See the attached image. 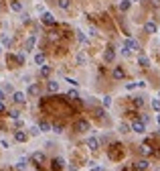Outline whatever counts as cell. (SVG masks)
Listing matches in <instances>:
<instances>
[{
	"label": "cell",
	"instance_id": "6da1fadb",
	"mask_svg": "<svg viewBox=\"0 0 160 171\" xmlns=\"http://www.w3.org/2000/svg\"><path fill=\"white\" fill-rule=\"evenodd\" d=\"M130 128H132L134 132H136V135H142V132L146 130V124H144V122H140V120H134Z\"/></svg>",
	"mask_w": 160,
	"mask_h": 171
},
{
	"label": "cell",
	"instance_id": "7a4b0ae2",
	"mask_svg": "<svg viewBox=\"0 0 160 171\" xmlns=\"http://www.w3.org/2000/svg\"><path fill=\"white\" fill-rule=\"evenodd\" d=\"M89 130V122L87 120H77L75 122V132H87Z\"/></svg>",
	"mask_w": 160,
	"mask_h": 171
},
{
	"label": "cell",
	"instance_id": "3957f363",
	"mask_svg": "<svg viewBox=\"0 0 160 171\" xmlns=\"http://www.w3.org/2000/svg\"><path fill=\"white\" fill-rule=\"evenodd\" d=\"M87 149H89V151H97V149H100V139L89 137V139H87Z\"/></svg>",
	"mask_w": 160,
	"mask_h": 171
},
{
	"label": "cell",
	"instance_id": "277c9868",
	"mask_svg": "<svg viewBox=\"0 0 160 171\" xmlns=\"http://www.w3.org/2000/svg\"><path fill=\"white\" fill-rule=\"evenodd\" d=\"M41 21L45 22V25H49V27H53L55 22H57V21H55V16H53L51 12H43V16H41Z\"/></svg>",
	"mask_w": 160,
	"mask_h": 171
},
{
	"label": "cell",
	"instance_id": "5b68a950",
	"mask_svg": "<svg viewBox=\"0 0 160 171\" xmlns=\"http://www.w3.org/2000/svg\"><path fill=\"white\" fill-rule=\"evenodd\" d=\"M12 100H14V104H24L27 102V94H24V92H14Z\"/></svg>",
	"mask_w": 160,
	"mask_h": 171
},
{
	"label": "cell",
	"instance_id": "8992f818",
	"mask_svg": "<svg viewBox=\"0 0 160 171\" xmlns=\"http://www.w3.org/2000/svg\"><path fill=\"white\" fill-rule=\"evenodd\" d=\"M124 45H126V47L130 49V51H140V43L136 41V39H128V41L124 43Z\"/></svg>",
	"mask_w": 160,
	"mask_h": 171
},
{
	"label": "cell",
	"instance_id": "52a82bcc",
	"mask_svg": "<svg viewBox=\"0 0 160 171\" xmlns=\"http://www.w3.org/2000/svg\"><path fill=\"white\" fill-rule=\"evenodd\" d=\"M144 31H146V33H156V31H158V27H156V22H154V21H148L146 22V25H144Z\"/></svg>",
	"mask_w": 160,
	"mask_h": 171
},
{
	"label": "cell",
	"instance_id": "ba28073f",
	"mask_svg": "<svg viewBox=\"0 0 160 171\" xmlns=\"http://www.w3.org/2000/svg\"><path fill=\"white\" fill-rule=\"evenodd\" d=\"M113 59H116V53H113V49H107L106 53H103V61H106V63H112Z\"/></svg>",
	"mask_w": 160,
	"mask_h": 171
},
{
	"label": "cell",
	"instance_id": "9c48e42d",
	"mask_svg": "<svg viewBox=\"0 0 160 171\" xmlns=\"http://www.w3.org/2000/svg\"><path fill=\"white\" fill-rule=\"evenodd\" d=\"M34 43H37V37L33 35V37H28V39H27V43H24V49H27V51H31V49L34 47Z\"/></svg>",
	"mask_w": 160,
	"mask_h": 171
},
{
	"label": "cell",
	"instance_id": "30bf717a",
	"mask_svg": "<svg viewBox=\"0 0 160 171\" xmlns=\"http://www.w3.org/2000/svg\"><path fill=\"white\" fill-rule=\"evenodd\" d=\"M134 169H140V171L148 169V161H146V159H142V161H138V163H134Z\"/></svg>",
	"mask_w": 160,
	"mask_h": 171
},
{
	"label": "cell",
	"instance_id": "8fae6325",
	"mask_svg": "<svg viewBox=\"0 0 160 171\" xmlns=\"http://www.w3.org/2000/svg\"><path fill=\"white\" fill-rule=\"evenodd\" d=\"M14 139H16L18 143H24V141H27V139H28V135H27V132H22V130H18V132L14 135Z\"/></svg>",
	"mask_w": 160,
	"mask_h": 171
},
{
	"label": "cell",
	"instance_id": "7c38bea8",
	"mask_svg": "<svg viewBox=\"0 0 160 171\" xmlns=\"http://www.w3.org/2000/svg\"><path fill=\"white\" fill-rule=\"evenodd\" d=\"M34 63H37V65H45V53H37L34 55Z\"/></svg>",
	"mask_w": 160,
	"mask_h": 171
},
{
	"label": "cell",
	"instance_id": "4fadbf2b",
	"mask_svg": "<svg viewBox=\"0 0 160 171\" xmlns=\"http://www.w3.org/2000/svg\"><path fill=\"white\" fill-rule=\"evenodd\" d=\"M33 161H34L37 165L43 163V161H45V155H43V153H34V155H33Z\"/></svg>",
	"mask_w": 160,
	"mask_h": 171
},
{
	"label": "cell",
	"instance_id": "5bb4252c",
	"mask_svg": "<svg viewBox=\"0 0 160 171\" xmlns=\"http://www.w3.org/2000/svg\"><path fill=\"white\" fill-rule=\"evenodd\" d=\"M43 77H47V75H51V67L49 65H41V71H39Z\"/></svg>",
	"mask_w": 160,
	"mask_h": 171
},
{
	"label": "cell",
	"instance_id": "9a60e30c",
	"mask_svg": "<svg viewBox=\"0 0 160 171\" xmlns=\"http://www.w3.org/2000/svg\"><path fill=\"white\" fill-rule=\"evenodd\" d=\"M47 88H49V92H57V90H59V84L55 82V80H51V82L47 84Z\"/></svg>",
	"mask_w": 160,
	"mask_h": 171
},
{
	"label": "cell",
	"instance_id": "2e32d148",
	"mask_svg": "<svg viewBox=\"0 0 160 171\" xmlns=\"http://www.w3.org/2000/svg\"><path fill=\"white\" fill-rule=\"evenodd\" d=\"M63 163H65V161H63L61 157L53 159V169H61V167H63Z\"/></svg>",
	"mask_w": 160,
	"mask_h": 171
},
{
	"label": "cell",
	"instance_id": "e0dca14e",
	"mask_svg": "<svg viewBox=\"0 0 160 171\" xmlns=\"http://www.w3.org/2000/svg\"><path fill=\"white\" fill-rule=\"evenodd\" d=\"M113 77H116V80H122V77H124V69L116 67V69H113Z\"/></svg>",
	"mask_w": 160,
	"mask_h": 171
},
{
	"label": "cell",
	"instance_id": "ac0fdd59",
	"mask_svg": "<svg viewBox=\"0 0 160 171\" xmlns=\"http://www.w3.org/2000/svg\"><path fill=\"white\" fill-rule=\"evenodd\" d=\"M10 8H12L14 12H22V4L20 2H10Z\"/></svg>",
	"mask_w": 160,
	"mask_h": 171
},
{
	"label": "cell",
	"instance_id": "d6986e66",
	"mask_svg": "<svg viewBox=\"0 0 160 171\" xmlns=\"http://www.w3.org/2000/svg\"><path fill=\"white\" fill-rule=\"evenodd\" d=\"M138 63H140L142 67H148V65H150V59H148V57H144V55H142V57H138Z\"/></svg>",
	"mask_w": 160,
	"mask_h": 171
},
{
	"label": "cell",
	"instance_id": "ffe728a7",
	"mask_svg": "<svg viewBox=\"0 0 160 171\" xmlns=\"http://www.w3.org/2000/svg\"><path fill=\"white\" fill-rule=\"evenodd\" d=\"M0 43H2V45H10V43H12V39H10V37H8V35H2V37H0Z\"/></svg>",
	"mask_w": 160,
	"mask_h": 171
},
{
	"label": "cell",
	"instance_id": "44dd1931",
	"mask_svg": "<svg viewBox=\"0 0 160 171\" xmlns=\"http://www.w3.org/2000/svg\"><path fill=\"white\" fill-rule=\"evenodd\" d=\"M59 6L63 8V10H69V6H71V0H59Z\"/></svg>",
	"mask_w": 160,
	"mask_h": 171
},
{
	"label": "cell",
	"instance_id": "7402d4cb",
	"mask_svg": "<svg viewBox=\"0 0 160 171\" xmlns=\"http://www.w3.org/2000/svg\"><path fill=\"white\" fill-rule=\"evenodd\" d=\"M130 4H132V0H122V2H120V10H128Z\"/></svg>",
	"mask_w": 160,
	"mask_h": 171
},
{
	"label": "cell",
	"instance_id": "603a6c76",
	"mask_svg": "<svg viewBox=\"0 0 160 171\" xmlns=\"http://www.w3.org/2000/svg\"><path fill=\"white\" fill-rule=\"evenodd\" d=\"M27 163H28L27 159H20L18 163H16V169H20V171H22V169H27Z\"/></svg>",
	"mask_w": 160,
	"mask_h": 171
},
{
	"label": "cell",
	"instance_id": "cb8c5ba5",
	"mask_svg": "<svg viewBox=\"0 0 160 171\" xmlns=\"http://www.w3.org/2000/svg\"><path fill=\"white\" fill-rule=\"evenodd\" d=\"M134 104H136L138 108H142V106H144V98H142V96H136V98H134Z\"/></svg>",
	"mask_w": 160,
	"mask_h": 171
},
{
	"label": "cell",
	"instance_id": "d4e9b609",
	"mask_svg": "<svg viewBox=\"0 0 160 171\" xmlns=\"http://www.w3.org/2000/svg\"><path fill=\"white\" fill-rule=\"evenodd\" d=\"M28 94H39V86H37V84H31V86H28Z\"/></svg>",
	"mask_w": 160,
	"mask_h": 171
},
{
	"label": "cell",
	"instance_id": "484cf974",
	"mask_svg": "<svg viewBox=\"0 0 160 171\" xmlns=\"http://www.w3.org/2000/svg\"><path fill=\"white\" fill-rule=\"evenodd\" d=\"M39 130L47 132V130H51V124H47V122H41V124H39Z\"/></svg>",
	"mask_w": 160,
	"mask_h": 171
},
{
	"label": "cell",
	"instance_id": "4316f807",
	"mask_svg": "<svg viewBox=\"0 0 160 171\" xmlns=\"http://www.w3.org/2000/svg\"><path fill=\"white\" fill-rule=\"evenodd\" d=\"M118 130H120V132H128V130H130V124H126V122H122L120 126H118Z\"/></svg>",
	"mask_w": 160,
	"mask_h": 171
},
{
	"label": "cell",
	"instance_id": "83f0119b",
	"mask_svg": "<svg viewBox=\"0 0 160 171\" xmlns=\"http://www.w3.org/2000/svg\"><path fill=\"white\" fill-rule=\"evenodd\" d=\"M8 114H10V118H12V120H18V116H20V112H18V110H10Z\"/></svg>",
	"mask_w": 160,
	"mask_h": 171
},
{
	"label": "cell",
	"instance_id": "f1b7e54d",
	"mask_svg": "<svg viewBox=\"0 0 160 171\" xmlns=\"http://www.w3.org/2000/svg\"><path fill=\"white\" fill-rule=\"evenodd\" d=\"M51 128H53L55 132H57V135H61V132H63V124H53Z\"/></svg>",
	"mask_w": 160,
	"mask_h": 171
},
{
	"label": "cell",
	"instance_id": "f546056e",
	"mask_svg": "<svg viewBox=\"0 0 160 171\" xmlns=\"http://www.w3.org/2000/svg\"><path fill=\"white\" fill-rule=\"evenodd\" d=\"M140 151H142V155H150V151H152V149H150L148 145H142V147H140Z\"/></svg>",
	"mask_w": 160,
	"mask_h": 171
},
{
	"label": "cell",
	"instance_id": "4dcf8cb0",
	"mask_svg": "<svg viewBox=\"0 0 160 171\" xmlns=\"http://www.w3.org/2000/svg\"><path fill=\"white\" fill-rule=\"evenodd\" d=\"M101 104H103V106H109V104H112V96H103V100H101Z\"/></svg>",
	"mask_w": 160,
	"mask_h": 171
},
{
	"label": "cell",
	"instance_id": "1f68e13d",
	"mask_svg": "<svg viewBox=\"0 0 160 171\" xmlns=\"http://www.w3.org/2000/svg\"><path fill=\"white\" fill-rule=\"evenodd\" d=\"M2 92L6 94V92H12L14 94V90H12V84H4V88H2Z\"/></svg>",
	"mask_w": 160,
	"mask_h": 171
},
{
	"label": "cell",
	"instance_id": "d6a6232c",
	"mask_svg": "<svg viewBox=\"0 0 160 171\" xmlns=\"http://www.w3.org/2000/svg\"><path fill=\"white\" fill-rule=\"evenodd\" d=\"M152 108L156 110V112H160V100H152Z\"/></svg>",
	"mask_w": 160,
	"mask_h": 171
},
{
	"label": "cell",
	"instance_id": "836d02e7",
	"mask_svg": "<svg viewBox=\"0 0 160 171\" xmlns=\"http://www.w3.org/2000/svg\"><path fill=\"white\" fill-rule=\"evenodd\" d=\"M67 98H79V94H77V90H69V94H67Z\"/></svg>",
	"mask_w": 160,
	"mask_h": 171
},
{
	"label": "cell",
	"instance_id": "e575fe53",
	"mask_svg": "<svg viewBox=\"0 0 160 171\" xmlns=\"http://www.w3.org/2000/svg\"><path fill=\"white\" fill-rule=\"evenodd\" d=\"M65 82L71 84V86H79V82H77V80H73V77H65Z\"/></svg>",
	"mask_w": 160,
	"mask_h": 171
},
{
	"label": "cell",
	"instance_id": "d590c367",
	"mask_svg": "<svg viewBox=\"0 0 160 171\" xmlns=\"http://www.w3.org/2000/svg\"><path fill=\"white\" fill-rule=\"evenodd\" d=\"M130 53H132V51H130V49H128L126 45H122V55H126V57H128Z\"/></svg>",
	"mask_w": 160,
	"mask_h": 171
},
{
	"label": "cell",
	"instance_id": "8d00e7d4",
	"mask_svg": "<svg viewBox=\"0 0 160 171\" xmlns=\"http://www.w3.org/2000/svg\"><path fill=\"white\" fill-rule=\"evenodd\" d=\"M39 132H41V130H39V126H33V128H31V135H33V137H37Z\"/></svg>",
	"mask_w": 160,
	"mask_h": 171
},
{
	"label": "cell",
	"instance_id": "74e56055",
	"mask_svg": "<svg viewBox=\"0 0 160 171\" xmlns=\"http://www.w3.org/2000/svg\"><path fill=\"white\" fill-rule=\"evenodd\" d=\"M77 39H79L81 43H85V41H87V37H85V35H83V33H77Z\"/></svg>",
	"mask_w": 160,
	"mask_h": 171
},
{
	"label": "cell",
	"instance_id": "f35d334b",
	"mask_svg": "<svg viewBox=\"0 0 160 171\" xmlns=\"http://www.w3.org/2000/svg\"><path fill=\"white\" fill-rule=\"evenodd\" d=\"M77 61H79V63H85V55L79 53V55H77Z\"/></svg>",
	"mask_w": 160,
	"mask_h": 171
},
{
	"label": "cell",
	"instance_id": "ab89813d",
	"mask_svg": "<svg viewBox=\"0 0 160 171\" xmlns=\"http://www.w3.org/2000/svg\"><path fill=\"white\" fill-rule=\"evenodd\" d=\"M0 145H2V149H8V147H10V145H8V141H4V139L0 141Z\"/></svg>",
	"mask_w": 160,
	"mask_h": 171
},
{
	"label": "cell",
	"instance_id": "60d3db41",
	"mask_svg": "<svg viewBox=\"0 0 160 171\" xmlns=\"http://www.w3.org/2000/svg\"><path fill=\"white\" fill-rule=\"evenodd\" d=\"M14 126H16V128H20V126H22V120H20V118H18V120H14Z\"/></svg>",
	"mask_w": 160,
	"mask_h": 171
},
{
	"label": "cell",
	"instance_id": "b9f144b4",
	"mask_svg": "<svg viewBox=\"0 0 160 171\" xmlns=\"http://www.w3.org/2000/svg\"><path fill=\"white\" fill-rule=\"evenodd\" d=\"M2 100H4V92L0 90V102H2Z\"/></svg>",
	"mask_w": 160,
	"mask_h": 171
},
{
	"label": "cell",
	"instance_id": "7bdbcfd3",
	"mask_svg": "<svg viewBox=\"0 0 160 171\" xmlns=\"http://www.w3.org/2000/svg\"><path fill=\"white\" fill-rule=\"evenodd\" d=\"M2 110H4V102H0V112H2Z\"/></svg>",
	"mask_w": 160,
	"mask_h": 171
},
{
	"label": "cell",
	"instance_id": "ee69618b",
	"mask_svg": "<svg viewBox=\"0 0 160 171\" xmlns=\"http://www.w3.org/2000/svg\"><path fill=\"white\" fill-rule=\"evenodd\" d=\"M154 4H156V6H160V0H152Z\"/></svg>",
	"mask_w": 160,
	"mask_h": 171
},
{
	"label": "cell",
	"instance_id": "f6af8a7d",
	"mask_svg": "<svg viewBox=\"0 0 160 171\" xmlns=\"http://www.w3.org/2000/svg\"><path fill=\"white\" fill-rule=\"evenodd\" d=\"M158 122H160V114H158Z\"/></svg>",
	"mask_w": 160,
	"mask_h": 171
},
{
	"label": "cell",
	"instance_id": "bcb514c9",
	"mask_svg": "<svg viewBox=\"0 0 160 171\" xmlns=\"http://www.w3.org/2000/svg\"><path fill=\"white\" fill-rule=\"evenodd\" d=\"M0 53H2V47H0Z\"/></svg>",
	"mask_w": 160,
	"mask_h": 171
},
{
	"label": "cell",
	"instance_id": "7dc6e473",
	"mask_svg": "<svg viewBox=\"0 0 160 171\" xmlns=\"http://www.w3.org/2000/svg\"><path fill=\"white\" fill-rule=\"evenodd\" d=\"M136 2H138V0H136Z\"/></svg>",
	"mask_w": 160,
	"mask_h": 171
}]
</instances>
